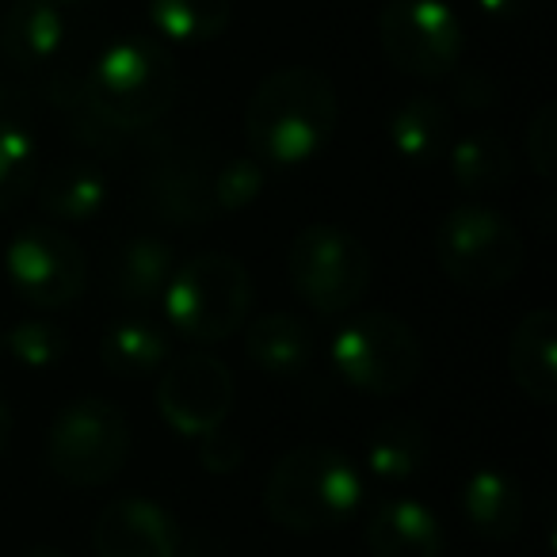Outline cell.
Returning a JSON list of instances; mask_svg holds the SVG:
<instances>
[{
  "label": "cell",
  "mask_w": 557,
  "mask_h": 557,
  "mask_svg": "<svg viewBox=\"0 0 557 557\" xmlns=\"http://www.w3.org/2000/svg\"><path fill=\"white\" fill-rule=\"evenodd\" d=\"M141 199L157 218L172 225H207L218 214L202 164L180 153H164L149 161L146 180H141Z\"/></svg>",
  "instance_id": "obj_13"
},
{
  "label": "cell",
  "mask_w": 557,
  "mask_h": 557,
  "mask_svg": "<svg viewBox=\"0 0 557 557\" xmlns=\"http://www.w3.org/2000/svg\"><path fill=\"white\" fill-rule=\"evenodd\" d=\"M478 9L493 20H519L534 9V0H478Z\"/></svg>",
  "instance_id": "obj_33"
},
{
  "label": "cell",
  "mask_w": 557,
  "mask_h": 557,
  "mask_svg": "<svg viewBox=\"0 0 557 557\" xmlns=\"http://www.w3.org/2000/svg\"><path fill=\"white\" fill-rule=\"evenodd\" d=\"M9 103H12V85H9V77L0 73V111L9 108Z\"/></svg>",
  "instance_id": "obj_36"
},
{
  "label": "cell",
  "mask_w": 557,
  "mask_h": 557,
  "mask_svg": "<svg viewBox=\"0 0 557 557\" xmlns=\"http://www.w3.org/2000/svg\"><path fill=\"white\" fill-rule=\"evenodd\" d=\"M47 100L58 115L65 119V126L73 131V138L85 141L88 149H100V153H115L119 141L126 134H119L115 126L103 119V111L96 108L92 92H88L85 77H73V73H58L47 85Z\"/></svg>",
  "instance_id": "obj_25"
},
{
  "label": "cell",
  "mask_w": 557,
  "mask_h": 557,
  "mask_svg": "<svg viewBox=\"0 0 557 557\" xmlns=\"http://www.w3.org/2000/svg\"><path fill=\"white\" fill-rule=\"evenodd\" d=\"M35 180H39L35 138L16 119L0 115V214L27 202V195L35 191Z\"/></svg>",
  "instance_id": "obj_27"
},
{
  "label": "cell",
  "mask_w": 557,
  "mask_h": 557,
  "mask_svg": "<svg viewBox=\"0 0 557 557\" xmlns=\"http://www.w3.org/2000/svg\"><path fill=\"white\" fill-rule=\"evenodd\" d=\"M527 161L539 172L542 180H554V164H557V108L554 103H542L534 111V119L527 123Z\"/></svg>",
  "instance_id": "obj_30"
},
{
  "label": "cell",
  "mask_w": 557,
  "mask_h": 557,
  "mask_svg": "<svg viewBox=\"0 0 557 557\" xmlns=\"http://www.w3.org/2000/svg\"><path fill=\"white\" fill-rule=\"evenodd\" d=\"M70 42V24L54 0H12L0 20V50L20 70L54 62Z\"/></svg>",
  "instance_id": "obj_18"
},
{
  "label": "cell",
  "mask_w": 557,
  "mask_h": 557,
  "mask_svg": "<svg viewBox=\"0 0 557 557\" xmlns=\"http://www.w3.org/2000/svg\"><path fill=\"white\" fill-rule=\"evenodd\" d=\"M164 321L191 344L233 336L252 310V278L245 263L225 252H199L176 263L161 295Z\"/></svg>",
  "instance_id": "obj_4"
},
{
  "label": "cell",
  "mask_w": 557,
  "mask_h": 557,
  "mask_svg": "<svg viewBox=\"0 0 557 557\" xmlns=\"http://www.w3.org/2000/svg\"><path fill=\"white\" fill-rule=\"evenodd\" d=\"M245 356L268 379L298 382L318 363V341L310 321L298 313H263L248 325Z\"/></svg>",
  "instance_id": "obj_14"
},
{
  "label": "cell",
  "mask_w": 557,
  "mask_h": 557,
  "mask_svg": "<svg viewBox=\"0 0 557 557\" xmlns=\"http://www.w3.org/2000/svg\"><path fill=\"white\" fill-rule=\"evenodd\" d=\"M70 348V329L50 318H24L9 333H0V351H9L16 363L32 367V371H47V367L62 363Z\"/></svg>",
  "instance_id": "obj_28"
},
{
  "label": "cell",
  "mask_w": 557,
  "mask_h": 557,
  "mask_svg": "<svg viewBox=\"0 0 557 557\" xmlns=\"http://www.w3.org/2000/svg\"><path fill=\"white\" fill-rule=\"evenodd\" d=\"M39 184V207L62 225H88L108 207V176L92 161H62Z\"/></svg>",
  "instance_id": "obj_19"
},
{
  "label": "cell",
  "mask_w": 557,
  "mask_h": 557,
  "mask_svg": "<svg viewBox=\"0 0 557 557\" xmlns=\"http://www.w3.org/2000/svg\"><path fill=\"white\" fill-rule=\"evenodd\" d=\"M0 333H4V329H0Z\"/></svg>",
  "instance_id": "obj_39"
},
{
  "label": "cell",
  "mask_w": 557,
  "mask_h": 557,
  "mask_svg": "<svg viewBox=\"0 0 557 557\" xmlns=\"http://www.w3.org/2000/svg\"><path fill=\"white\" fill-rule=\"evenodd\" d=\"M371 252L344 225H306L287 252V275L295 295L310 310L336 318L363 302L371 287Z\"/></svg>",
  "instance_id": "obj_7"
},
{
  "label": "cell",
  "mask_w": 557,
  "mask_h": 557,
  "mask_svg": "<svg viewBox=\"0 0 557 557\" xmlns=\"http://www.w3.org/2000/svg\"><path fill=\"white\" fill-rule=\"evenodd\" d=\"M233 397H237V386H233L230 367L210 351H187L172 359L157 382V409L164 424L184 440H199L222 428L233 409Z\"/></svg>",
  "instance_id": "obj_11"
},
{
  "label": "cell",
  "mask_w": 557,
  "mask_h": 557,
  "mask_svg": "<svg viewBox=\"0 0 557 557\" xmlns=\"http://www.w3.org/2000/svg\"><path fill=\"white\" fill-rule=\"evenodd\" d=\"M9 440H12V412L4 405V397H0V455L9 450Z\"/></svg>",
  "instance_id": "obj_34"
},
{
  "label": "cell",
  "mask_w": 557,
  "mask_h": 557,
  "mask_svg": "<svg viewBox=\"0 0 557 557\" xmlns=\"http://www.w3.org/2000/svg\"><path fill=\"white\" fill-rule=\"evenodd\" d=\"M508 374L534 405L557 401V313L531 310L508 341Z\"/></svg>",
  "instance_id": "obj_17"
},
{
  "label": "cell",
  "mask_w": 557,
  "mask_h": 557,
  "mask_svg": "<svg viewBox=\"0 0 557 557\" xmlns=\"http://www.w3.org/2000/svg\"><path fill=\"white\" fill-rule=\"evenodd\" d=\"M195 455H199L202 470L233 473L240 466V458H245V447H240L237 435H230V432H225V424H222V428H214V432H207V435H199V440H195Z\"/></svg>",
  "instance_id": "obj_31"
},
{
  "label": "cell",
  "mask_w": 557,
  "mask_h": 557,
  "mask_svg": "<svg viewBox=\"0 0 557 557\" xmlns=\"http://www.w3.org/2000/svg\"><path fill=\"white\" fill-rule=\"evenodd\" d=\"M428 455H432V443H428L424 424H417L412 417H397L371 432L367 470L379 481H409L424 470Z\"/></svg>",
  "instance_id": "obj_24"
},
{
  "label": "cell",
  "mask_w": 557,
  "mask_h": 557,
  "mask_svg": "<svg viewBox=\"0 0 557 557\" xmlns=\"http://www.w3.org/2000/svg\"><path fill=\"white\" fill-rule=\"evenodd\" d=\"M389 146L401 161L432 164L450 146V111L435 96H412L389 115Z\"/></svg>",
  "instance_id": "obj_22"
},
{
  "label": "cell",
  "mask_w": 557,
  "mask_h": 557,
  "mask_svg": "<svg viewBox=\"0 0 557 557\" xmlns=\"http://www.w3.org/2000/svg\"><path fill=\"white\" fill-rule=\"evenodd\" d=\"M88 92L119 134L146 131L172 111L180 73L172 54L153 39H119L88 70Z\"/></svg>",
  "instance_id": "obj_3"
},
{
  "label": "cell",
  "mask_w": 557,
  "mask_h": 557,
  "mask_svg": "<svg viewBox=\"0 0 557 557\" xmlns=\"http://www.w3.org/2000/svg\"><path fill=\"white\" fill-rule=\"evenodd\" d=\"M233 0H149V24L169 42L199 47L230 27Z\"/></svg>",
  "instance_id": "obj_26"
},
{
  "label": "cell",
  "mask_w": 557,
  "mask_h": 557,
  "mask_svg": "<svg viewBox=\"0 0 557 557\" xmlns=\"http://www.w3.org/2000/svg\"><path fill=\"white\" fill-rule=\"evenodd\" d=\"M4 271L16 295L35 310H62L85 295L88 256L58 225H24L4 248Z\"/></svg>",
  "instance_id": "obj_10"
},
{
  "label": "cell",
  "mask_w": 557,
  "mask_h": 557,
  "mask_svg": "<svg viewBox=\"0 0 557 557\" xmlns=\"http://www.w3.org/2000/svg\"><path fill=\"white\" fill-rule=\"evenodd\" d=\"M263 191V164L248 157H233L218 169V176L210 180V195H214V207L225 214H237V210L252 207Z\"/></svg>",
  "instance_id": "obj_29"
},
{
  "label": "cell",
  "mask_w": 557,
  "mask_h": 557,
  "mask_svg": "<svg viewBox=\"0 0 557 557\" xmlns=\"http://www.w3.org/2000/svg\"><path fill=\"white\" fill-rule=\"evenodd\" d=\"M435 260L470 295L504 290L523 268V237L511 218L485 202H462L435 230Z\"/></svg>",
  "instance_id": "obj_5"
},
{
  "label": "cell",
  "mask_w": 557,
  "mask_h": 557,
  "mask_svg": "<svg viewBox=\"0 0 557 557\" xmlns=\"http://www.w3.org/2000/svg\"><path fill=\"white\" fill-rule=\"evenodd\" d=\"M92 549L96 557H176L180 523L146 496H123L100 511Z\"/></svg>",
  "instance_id": "obj_12"
},
{
  "label": "cell",
  "mask_w": 557,
  "mask_h": 557,
  "mask_svg": "<svg viewBox=\"0 0 557 557\" xmlns=\"http://www.w3.org/2000/svg\"><path fill=\"white\" fill-rule=\"evenodd\" d=\"M382 54L394 70L417 81H440L455 73L466 50V32L455 9L443 0H386L379 16Z\"/></svg>",
  "instance_id": "obj_9"
},
{
  "label": "cell",
  "mask_w": 557,
  "mask_h": 557,
  "mask_svg": "<svg viewBox=\"0 0 557 557\" xmlns=\"http://www.w3.org/2000/svg\"><path fill=\"white\" fill-rule=\"evenodd\" d=\"M333 367L351 389L371 397H397L420 379V341L394 313H359L333 333Z\"/></svg>",
  "instance_id": "obj_6"
},
{
  "label": "cell",
  "mask_w": 557,
  "mask_h": 557,
  "mask_svg": "<svg viewBox=\"0 0 557 557\" xmlns=\"http://www.w3.org/2000/svg\"><path fill=\"white\" fill-rule=\"evenodd\" d=\"M462 519L485 542H511L527 519V496L511 473L481 466L462 481Z\"/></svg>",
  "instance_id": "obj_16"
},
{
  "label": "cell",
  "mask_w": 557,
  "mask_h": 557,
  "mask_svg": "<svg viewBox=\"0 0 557 557\" xmlns=\"http://www.w3.org/2000/svg\"><path fill=\"white\" fill-rule=\"evenodd\" d=\"M54 4H88V0H54Z\"/></svg>",
  "instance_id": "obj_38"
},
{
  "label": "cell",
  "mask_w": 557,
  "mask_h": 557,
  "mask_svg": "<svg viewBox=\"0 0 557 557\" xmlns=\"http://www.w3.org/2000/svg\"><path fill=\"white\" fill-rule=\"evenodd\" d=\"M455 100L462 103V108H470V111H485V108H493V103L500 100V88H496V81L488 77V73L466 70L462 77L455 81Z\"/></svg>",
  "instance_id": "obj_32"
},
{
  "label": "cell",
  "mask_w": 557,
  "mask_h": 557,
  "mask_svg": "<svg viewBox=\"0 0 557 557\" xmlns=\"http://www.w3.org/2000/svg\"><path fill=\"white\" fill-rule=\"evenodd\" d=\"M363 504L356 462L325 443H306L278 458L263 485V508L278 527L298 534L333 531Z\"/></svg>",
  "instance_id": "obj_2"
},
{
  "label": "cell",
  "mask_w": 557,
  "mask_h": 557,
  "mask_svg": "<svg viewBox=\"0 0 557 557\" xmlns=\"http://www.w3.org/2000/svg\"><path fill=\"white\" fill-rule=\"evenodd\" d=\"M450 180L458 191L466 195H496L508 187L511 180V149L500 134L493 131H473L450 146Z\"/></svg>",
  "instance_id": "obj_23"
},
{
  "label": "cell",
  "mask_w": 557,
  "mask_h": 557,
  "mask_svg": "<svg viewBox=\"0 0 557 557\" xmlns=\"http://www.w3.org/2000/svg\"><path fill=\"white\" fill-rule=\"evenodd\" d=\"M172 356V341L157 321L149 318H119L115 325L103 333L100 359L115 379L141 382L153 379Z\"/></svg>",
  "instance_id": "obj_20"
},
{
  "label": "cell",
  "mask_w": 557,
  "mask_h": 557,
  "mask_svg": "<svg viewBox=\"0 0 557 557\" xmlns=\"http://www.w3.org/2000/svg\"><path fill=\"white\" fill-rule=\"evenodd\" d=\"M443 523L428 504L412 496H389L367 523L371 557H443Z\"/></svg>",
  "instance_id": "obj_15"
},
{
  "label": "cell",
  "mask_w": 557,
  "mask_h": 557,
  "mask_svg": "<svg viewBox=\"0 0 557 557\" xmlns=\"http://www.w3.org/2000/svg\"><path fill=\"white\" fill-rule=\"evenodd\" d=\"M341 119L333 81L310 65H290L260 81L245 108V138L260 164L298 169L329 146Z\"/></svg>",
  "instance_id": "obj_1"
},
{
  "label": "cell",
  "mask_w": 557,
  "mask_h": 557,
  "mask_svg": "<svg viewBox=\"0 0 557 557\" xmlns=\"http://www.w3.org/2000/svg\"><path fill=\"white\" fill-rule=\"evenodd\" d=\"M172 271H176V252H172V245L146 233V237H131L119 248L115 263H111V287H115V295L123 298V302L153 306V302H161Z\"/></svg>",
  "instance_id": "obj_21"
},
{
  "label": "cell",
  "mask_w": 557,
  "mask_h": 557,
  "mask_svg": "<svg viewBox=\"0 0 557 557\" xmlns=\"http://www.w3.org/2000/svg\"><path fill=\"white\" fill-rule=\"evenodd\" d=\"M20 557H70V554H62V549H54V546H35V549H27V554H20Z\"/></svg>",
  "instance_id": "obj_35"
},
{
  "label": "cell",
  "mask_w": 557,
  "mask_h": 557,
  "mask_svg": "<svg viewBox=\"0 0 557 557\" xmlns=\"http://www.w3.org/2000/svg\"><path fill=\"white\" fill-rule=\"evenodd\" d=\"M131 455V424L123 409L103 397H81L54 417L47 435V462L62 481L96 488L119 478Z\"/></svg>",
  "instance_id": "obj_8"
},
{
  "label": "cell",
  "mask_w": 557,
  "mask_h": 557,
  "mask_svg": "<svg viewBox=\"0 0 557 557\" xmlns=\"http://www.w3.org/2000/svg\"><path fill=\"white\" fill-rule=\"evenodd\" d=\"M176 557H210V554H199V549H187V554H176Z\"/></svg>",
  "instance_id": "obj_37"
}]
</instances>
